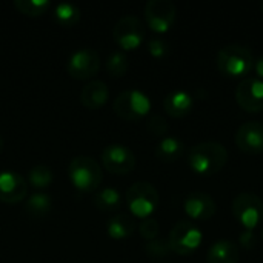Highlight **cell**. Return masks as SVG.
Masks as SVG:
<instances>
[{"mask_svg":"<svg viewBox=\"0 0 263 263\" xmlns=\"http://www.w3.org/2000/svg\"><path fill=\"white\" fill-rule=\"evenodd\" d=\"M112 108L119 117L134 122L149 114L151 100L140 89H126L114 99Z\"/></svg>","mask_w":263,"mask_h":263,"instance_id":"obj_6","label":"cell"},{"mask_svg":"<svg viewBox=\"0 0 263 263\" xmlns=\"http://www.w3.org/2000/svg\"><path fill=\"white\" fill-rule=\"evenodd\" d=\"M134 231H136V220L133 216H129L126 213H119V214L112 216L106 223L108 236L116 240L126 239L131 234H134Z\"/></svg>","mask_w":263,"mask_h":263,"instance_id":"obj_19","label":"cell"},{"mask_svg":"<svg viewBox=\"0 0 263 263\" xmlns=\"http://www.w3.org/2000/svg\"><path fill=\"white\" fill-rule=\"evenodd\" d=\"M233 214L245 230H254L263 222V200L254 193H240L233 200Z\"/></svg>","mask_w":263,"mask_h":263,"instance_id":"obj_8","label":"cell"},{"mask_svg":"<svg viewBox=\"0 0 263 263\" xmlns=\"http://www.w3.org/2000/svg\"><path fill=\"white\" fill-rule=\"evenodd\" d=\"M228 162V149L219 142H200L188 153L190 168L200 176L219 173Z\"/></svg>","mask_w":263,"mask_h":263,"instance_id":"obj_1","label":"cell"},{"mask_svg":"<svg viewBox=\"0 0 263 263\" xmlns=\"http://www.w3.org/2000/svg\"><path fill=\"white\" fill-rule=\"evenodd\" d=\"M183 208L188 217L194 222L210 220L217 211V205L214 199L208 193H203V191L190 193L185 199Z\"/></svg>","mask_w":263,"mask_h":263,"instance_id":"obj_14","label":"cell"},{"mask_svg":"<svg viewBox=\"0 0 263 263\" xmlns=\"http://www.w3.org/2000/svg\"><path fill=\"white\" fill-rule=\"evenodd\" d=\"M66 69L76 80H89L100 69V55L92 48H80L68 59Z\"/></svg>","mask_w":263,"mask_h":263,"instance_id":"obj_9","label":"cell"},{"mask_svg":"<svg viewBox=\"0 0 263 263\" xmlns=\"http://www.w3.org/2000/svg\"><path fill=\"white\" fill-rule=\"evenodd\" d=\"M185 151V143L177 137H163L156 146V157L162 162L171 163L182 157Z\"/></svg>","mask_w":263,"mask_h":263,"instance_id":"obj_20","label":"cell"},{"mask_svg":"<svg viewBox=\"0 0 263 263\" xmlns=\"http://www.w3.org/2000/svg\"><path fill=\"white\" fill-rule=\"evenodd\" d=\"M109 97L108 85L103 80H91L80 91V102L85 108L94 111L102 108Z\"/></svg>","mask_w":263,"mask_h":263,"instance_id":"obj_16","label":"cell"},{"mask_svg":"<svg viewBox=\"0 0 263 263\" xmlns=\"http://www.w3.org/2000/svg\"><path fill=\"white\" fill-rule=\"evenodd\" d=\"M54 18L65 28L76 26L80 20V9L72 3H59L54 9Z\"/></svg>","mask_w":263,"mask_h":263,"instance_id":"obj_23","label":"cell"},{"mask_svg":"<svg viewBox=\"0 0 263 263\" xmlns=\"http://www.w3.org/2000/svg\"><path fill=\"white\" fill-rule=\"evenodd\" d=\"M128 68H129V62H128V57L125 52L122 51H116L112 52L108 60H106V69L111 76L114 77H122L128 72Z\"/></svg>","mask_w":263,"mask_h":263,"instance_id":"obj_26","label":"cell"},{"mask_svg":"<svg viewBox=\"0 0 263 263\" xmlns=\"http://www.w3.org/2000/svg\"><path fill=\"white\" fill-rule=\"evenodd\" d=\"M125 199L131 214L139 219H148L157 210L160 202L159 191L149 182L133 183L126 190Z\"/></svg>","mask_w":263,"mask_h":263,"instance_id":"obj_4","label":"cell"},{"mask_svg":"<svg viewBox=\"0 0 263 263\" xmlns=\"http://www.w3.org/2000/svg\"><path fill=\"white\" fill-rule=\"evenodd\" d=\"M236 100L247 112L263 111V80L257 77L243 79L236 88Z\"/></svg>","mask_w":263,"mask_h":263,"instance_id":"obj_12","label":"cell"},{"mask_svg":"<svg viewBox=\"0 0 263 263\" xmlns=\"http://www.w3.org/2000/svg\"><path fill=\"white\" fill-rule=\"evenodd\" d=\"M14 6L17 8L18 12H22L28 17H40L49 11L51 2H48V0H15Z\"/></svg>","mask_w":263,"mask_h":263,"instance_id":"obj_24","label":"cell"},{"mask_svg":"<svg viewBox=\"0 0 263 263\" xmlns=\"http://www.w3.org/2000/svg\"><path fill=\"white\" fill-rule=\"evenodd\" d=\"M262 234H263V233H262Z\"/></svg>","mask_w":263,"mask_h":263,"instance_id":"obj_35","label":"cell"},{"mask_svg":"<svg viewBox=\"0 0 263 263\" xmlns=\"http://www.w3.org/2000/svg\"><path fill=\"white\" fill-rule=\"evenodd\" d=\"M260 8H262V11H263V2H262V5H260Z\"/></svg>","mask_w":263,"mask_h":263,"instance_id":"obj_34","label":"cell"},{"mask_svg":"<svg viewBox=\"0 0 263 263\" xmlns=\"http://www.w3.org/2000/svg\"><path fill=\"white\" fill-rule=\"evenodd\" d=\"M102 163L112 174H128L136 168V156L125 145H108L102 151Z\"/></svg>","mask_w":263,"mask_h":263,"instance_id":"obj_11","label":"cell"},{"mask_svg":"<svg viewBox=\"0 0 263 263\" xmlns=\"http://www.w3.org/2000/svg\"><path fill=\"white\" fill-rule=\"evenodd\" d=\"M112 37L122 49H137L146 37L145 23L137 15H123L116 22L112 28Z\"/></svg>","mask_w":263,"mask_h":263,"instance_id":"obj_7","label":"cell"},{"mask_svg":"<svg viewBox=\"0 0 263 263\" xmlns=\"http://www.w3.org/2000/svg\"><path fill=\"white\" fill-rule=\"evenodd\" d=\"M92 202L100 211H116L122 205V196L116 188H102L96 193Z\"/></svg>","mask_w":263,"mask_h":263,"instance_id":"obj_22","label":"cell"},{"mask_svg":"<svg viewBox=\"0 0 263 263\" xmlns=\"http://www.w3.org/2000/svg\"><path fill=\"white\" fill-rule=\"evenodd\" d=\"M148 51L153 57L162 59L170 52V43L162 37H153L148 42Z\"/></svg>","mask_w":263,"mask_h":263,"instance_id":"obj_30","label":"cell"},{"mask_svg":"<svg viewBox=\"0 0 263 263\" xmlns=\"http://www.w3.org/2000/svg\"><path fill=\"white\" fill-rule=\"evenodd\" d=\"M239 245L245 250H253L257 245V236L254 230H245L239 236Z\"/></svg>","mask_w":263,"mask_h":263,"instance_id":"obj_31","label":"cell"},{"mask_svg":"<svg viewBox=\"0 0 263 263\" xmlns=\"http://www.w3.org/2000/svg\"><path fill=\"white\" fill-rule=\"evenodd\" d=\"M145 253L151 257V259H154V260H162V259H166L168 256H170V253H173L171 251V248H170V243H168V240L166 239H154V240H149V242H146V245H145Z\"/></svg>","mask_w":263,"mask_h":263,"instance_id":"obj_27","label":"cell"},{"mask_svg":"<svg viewBox=\"0 0 263 263\" xmlns=\"http://www.w3.org/2000/svg\"><path fill=\"white\" fill-rule=\"evenodd\" d=\"M28 185L25 179L15 171L0 173V202L6 205H14L26 197Z\"/></svg>","mask_w":263,"mask_h":263,"instance_id":"obj_15","label":"cell"},{"mask_svg":"<svg viewBox=\"0 0 263 263\" xmlns=\"http://www.w3.org/2000/svg\"><path fill=\"white\" fill-rule=\"evenodd\" d=\"M51 208H52V199H51V196H48L45 193L32 194L31 197H28V200L25 203V211L32 219L45 217L51 211Z\"/></svg>","mask_w":263,"mask_h":263,"instance_id":"obj_21","label":"cell"},{"mask_svg":"<svg viewBox=\"0 0 263 263\" xmlns=\"http://www.w3.org/2000/svg\"><path fill=\"white\" fill-rule=\"evenodd\" d=\"M28 180L34 188H46L52 183L54 180V174L51 171V168L45 166V165H35L34 168L29 170L28 173Z\"/></svg>","mask_w":263,"mask_h":263,"instance_id":"obj_25","label":"cell"},{"mask_svg":"<svg viewBox=\"0 0 263 263\" xmlns=\"http://www.w3.org/2000/svg\"><path fill=\"white\" fill-rule=\"evenodd\" d=\"M254 60L256 59L248 46L230 43L217 52L216 65L219 71L228 77H245L253 71Z\"/></svg>","mask_w":263,"mask_h":263,"instance_id":"obj_2","label":"cell"},{"mask_svg":"<svg viewBox=\"0 0 263 263\" xmlns=\"http://www.w3.org/2000/svg\"><path fill=\"white\" fill-rule=\"evenodd\" d=\"M194 105L193 96L185 91V89H176L171 91L165 99H163V108L168 116L171 117H185L191 112Z\"/></svg>","mask_w":263,"mask_h":263,"instance_id":"obj_17","label":"cell"},{"mask_svg":"<svg viewBox=\"0 0 263 263\" xmlns=\"http://www.w3.org/2000/svg\"><path fill=\"white\" fill-rule=\"evenodd\" d=\"M2 145H3V142H2V137H0V149H2Z\"/></svg>","mask_w":263,"mask_h":263,"instance_id":"obj_33","label":"cell"},{"mask_svg":"<svg viewBox=\"0 0 263 263\" xmlns=\"http://www.w3.org/2000/svg\"><path fill=\"white\" fill-rule=\"evenodd\" d=\"M176 6L170 0H149L145 5V18L148 26L159 34L166 32L176 20Z\"/></svg>","mask_w":263,"mask_h":263,"instance_id":"obj_10","label":"cell"},{"mask_svg":"<svg viewBox=\"0 0 263 263\" xmlns=\"http://www.w3.org/2000/svg\"><path fill=\"white\" fill-rule=\"evenodd\" d=\"M159 231H160V227H159V222L153 217H148V219H143L139 225V233L140 236L145 239V240H154L157 239L159 236Z\"/></svg>","mask_w":263,"mask_h":263,"instance_id":"obj_29","label":"cell"},{"mask_svg":"<svg viewBox=\"0 0 263 263\" xmlns=\"http://www.w3.org/2000/svg\"><path fill=\"white\" fill-rule=\"evenodd\" d=\"M146 128H148V131L153 136L163 139L165 134L168 133V129H170V125H168L166 119L162 114H157L156 112V114H149V117L146 120Z\"/></svg>","mask_w":263,"mask_h":263,"instance_id":"obj_28","label":"cell"},{"mask_svg":"<svg viewBox=\"0 0 263 263\" xmlns=\"http://www.w3.org/2000/svg\"><path fill=\"white\" fill-rule=\"evenodd\" d=\"M239 247L231 240H217L214 242L208 253L206 262L208 263H239Z\"/></svg>","mask_w":263,"mask_h":263,"instance_id":"obj_18","label":"cell"},{"mask_svg":"<svg viewBox=\"0 0 263 263\" xmlns=\"http://www.w3.org/2000/svg\"><path fill=\"white\" fill-rule=\"evenodd\" d=\"M236 145L240 151L248 154H259L263 151V123L259 120H248L236 131Z\"/></svg>","mask_w":263,"mask_h":263,"instance_id":"obj_13","label":"cell"},{"mask_svg":"<svg viewBox=\"0 0 263 263\" xmlns=\"http://www.w3.org/2000/svg\"><path fill=\"white\" fill-rule=\"evenodd\" d=\"M68 176L71 183L82 193L96 191L102 180L103 173L99 162L91 156H76L69 162Z\"/></svg>","mask_w":263,"mask_h":263,"instance_id":"obj_3","label":"cell"},{"mask_svg":"<svg viewBox=\"0 0 263 263\" xmlns=\"http://www.w3.org/2000/svg\"><path fill=\"white\" fill-rule=\"evenodd\" d=\"M203 242L202 230L196 222L180 220L177 222L168 236V243L173 253L179 256H190L199 250Z\"/></svg>","mask_w":263,"mask_h":263,"instance_id":"obj_5","label":"cell"},{"mask_svg":"<svg viewBox=\"0 0 263 263\" xmlns=\"http://www.w3.org/2000/svg\"><path fill=\"white\" fill-rule=\"evenodd\" d=\"M254 72H256V77L263 80V55H260L259 59L254 60V66H253Z\"/></svg>","mask_w":263,"mask_h":263,"instance_id":"obj_32","label":"cell"}]
</instances>
